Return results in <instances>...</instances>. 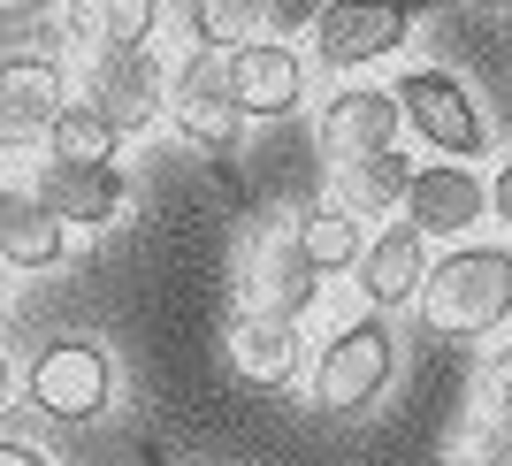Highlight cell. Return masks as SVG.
<instances>
[{
	"label": "cell",
	"mask_w": 512,
	"mask_h": 466,
	"mask_svg": "<svg viewBox=\"0 0 512 466\" xmlns=\"http://www.w3.org/2000/svg\"><path fill=\"white\" fill-rule=\"evenodd\" d=\"M69 100L77 85L62 54H0V153H39Z\"/></svg>",
	"instance_id": "obj_8"
},
{
	"label": "cell",
	"mask_w": 512,
	"mask_h": 466,
	"mask_svg": "<svg viewBox=\"0 0 512 466\" xmlns=\"http://www.w3.org/2000/svg\"><path fill=\"white\" fill-rule=\"evenodd\" d=\"M490 214H497V222L512 230V153H505V169L490 176Z\"/></svg>",
	"instance_id": "obj_26"
},
{
	"label": "cell",
	"mask_w": 512,
	"mask_h": 466,
	"mask_svg": "<svg viewBox=\"0 0 512 466\" xmlns=\"http://www.w3.org/2000/svg\"><path fill=\"white\" fill-rule=\"evenodd\" d=\"M268 39V8L260 0H192V46L237 54V46Z\"/></svg>",
	"instance_id": "obj_21"
},
{
	"label": "cell",
	"mask_w": 512,
	"mask_h": 466,
	"mask_svg": "<svg viewBox=\"0 0 512 466\" xmlns=\"http://www.w3.org/2000/svg\"><path fill=\"white\" fill-rule=\"evenodd\" d=\"M23 184L39 191L46 207L62 214L77 237H100V230H115L130 214V176H123V161H100V169H69V161H31V176Z\"/></svg>",
	"instance_id": "obj_12"
},
{
	"label": "cell",
	"mask_w": 512,
	"mask_h": 466,
	"mask_svg": "<svg viewBox=\"0 0 512 466\" xmlns=\"http://www.w3.org/2000/svg\"><path fill=\"white\" fill-rule=\"evenodd\" d=\"M69 237H77V230H69L31 184H0V260H8L16 276H46V268H62Z\"/></svg>",
	"instance_id": "obj_16"
},
{
	"label": "cell",
	"mask_w": 512,
	"mask_h": 466,
	"mask_svg": "<svg viewBox=\"0 0 512 466\" xmlns=\"http://www.w3.org/2000/svg\"><path fill=\"white\" fill-rule=\"evenodd\" d=\"M169 123H176V138H184L192 153H230L237 138H245V107H237V92H230L222 54L192 46V54L176 62V77H169Z\"/></svg>",
	"instance_id": "obj_7"
},
{
	"label": "cell",
	"mask_w": 512,
	"mask_h": 466,
	"mask_svg": "<svg viewBox=\"0 0 512 466\" xmlns=\"http://www.w3.org/2000/svg\"><path fill=\"white\" fill-rule=\"evenodd\" d=\"M398 115H406V130L421 138L436 161H482L490 153V123H482V107H474L467 77L444 62H421L398 77Z\"/></svg>",
	"instance_id": "obj_4"
},
{
	"label": "cell",
	"mask_w": 512,
	"mask_h": 466,
	"mask_svg": "<svg viewBox=\"0 0 512 466\" xmlns=\"http://www.w3.org/2000/svg\"><path fill=\"white\" fill-rule=\"evenodd\" d=\"M459 466H512V428L497 413H482L467 428V444H459Z\"/></svg>",
	"instance_id": "obj_22"
},
{
	"label": "cell",
	"mask_w": 512,
	"mask_h": 466,
	"mask_svg": "<svg viewBox=\"0 0 512 466\" xmlns=\"http://www.w3.org/2000/svg\"><path fill=\"white\" fill-rule=\"evenodd\" d=\"M8 283H16V268H8V260H0V306H8Z\"/></svg>",
	"instance_id": "obj_29"
},
{
	"label": "cell",
	"mask_w": 512,
	"mask_h": 466,
	"mask_svg": "<svg viewBox=\"0 0 512 466\" xmlns=\"http://www.w3.org/2000/svg\"><path fill=\"white\" fill-rule=\"evenodd\" d=\"M16 382H23V375H16V360H8V344H0V413L16 405Z\"/></svg>",
	"instance_id": "obj_27"
},
{
	"label": "cell",
	"mask_w": 512,
	"mask_h": 466,
	"mask_svg": "<svg viewBox=\"0 0 512 466\" xmlns=\"http://www.w3.org/2000/svg\"><path fill=\"white\" fill-rule=\"evenodd\" d=\"M299 245H306V260H314L321 276H352L360 268V253H367V222L352 207H337V199H321V207H306L299 222Z\"/></svg>",
	"instance_id": "obj_19"
},
{
	"label": "cell",
	"mask_w": 512,
	"mask_h": 466,
	"mask_svg": "<svg viewBox=\"0 0 512 466\" xmlns=\"http://www.w3.org/2000/svg\"><path fill=\"white\" fill-rule=\"evenodd\" d=\"M428 268H436V245L413 222H383V230L367 237L360 268H352V291H360L367 314H398V306H421Z\"/></svg>",
	"instance_id": "obj_13"
},
{
	"label": "cell",
	"mask_w": 512,
	"mask_h": 466,
	"mask_svg": "<svg viewBox=\"0 0 512 466\" xmlns=\"http://www.w3.org/2000/svg\"><path fill=\"white\" fill-rule=\"evenodd\" d=\"M268 8V31H314L329 0H260Z\"/></svg>",
	"instance_id": "obj_24"
},
{
	"label": "cell",
	"mask_w": 512,
	"mask_h": 466,
	"mask_svg": "<svg viewBox=\"0 0 512 466\" xmlns=\"http://www.w3.org/2000/svg\"><path fill=\"white\" fill-rule=\"evenodd\" d=\"M398 214H406L428 245H467V237L490 222V176L474 169V161H421Z\"/></svg>",
	"instance_id": "obj_9"
},
{
	"label": "cell",
	"mask_w": 512,
	"mask_h": 466,
	"mask_svg": "<svg viewBox=\"0 0 512 466\" xmlns=\"http://www.w3.org/2000/svg\"><path fill=\"white\" fill-rule=\"evenodd\" d=\"M413 191V161L398 146L390 153H367V161H352V169H329V199L337 207H352L367 222V214H398Z\"/></svg>",
	"instance_id": "obj_18"
},
{
	"label": "cell",
	"mask_w": 512,
	"mask_h": 466,
	"mask_svg": "<svg viewBox=\"0 0 512 466\" xmlns=\"http://www.w3.org/2000/svg\"><path fill=\"white\" fill-rule=\"evenodd\" d=\"M406 39H413V0H329L321 23L306 31V62L329 77H352V69L390 62Z\"/></svg>",
	"instance_id": "obj_6"
},
{
	"label": "cell",
	"mask_w": 512,
	"mask_h": 466,
	"mask_svg": "<svg viewBox=\"0 0 512 466\" xmlns=\"http://www.w3.org/2000/svg\"><path fill=\"white\" fill-rule=\"evenodd\" d=\"M474 8H490V16H512V0H474Z\"/></svg>",
	"instance_id": "obj_30"
},
{
	"label": "cell",
	"mask_w": 512,
	"mask_h": 466,
	"mask_svg": "<svg viewBox=\"0 0 512 466\" xmlns=\"http://www.w3.org/2000/svg\"><path fill=\"white\" fill-rule=\"evenodd\" d=\"M46 8H62V0H0V16H46Z\"/></svg>",
	"instance_id": "obj_28"
},
{
	"label": "cell",
	"mask_w": 512,
	"mask_h": 466,
	"mask_svg": "<svg viewBox=\"0 0 512 466\" xmlns=\"http://www.w3.org/2000/svg\"><path fill=\"white\" fill-rule=\"evenodd\" d=\"M406 138V115H398V92L390 85H344L321 100V130L314 146L329 169H352V161H367V153H390Z\"/></svg>",
	"instance_id": "obj_10"
},
{
	"label": "cell",
	"mask_w": 512,
	"mask_h": 466,
	"mask_svg": "<svg viewBox=\"0 0 512 466\" xmlns=\"http://www.w3.org/2000/svg\"><path fill=\"white\" fill-rule=\"evenodd\" d=\"M169 77L161 46H123V54H92L77 62V100H92L123 138H146L153 123H169Z\"/></svg>",
	"instance_id": "obj_5"
},
{
	"label": "cell",
	"mask_w": 512,
	"mask_h": 466,
	"mask_svg": "<svg viewBox=\"0 0 512 466\" xmlns=\"http://www.w3.org/2000/svg\"><path fill=\"white\" fill-rule=\"evenodd\" d=\"M321 268L306 260L299 230H268L245 253V306H260V314H283V321H306L321 306Z\"/></svg>",
	"instance_id": "obj_14"
},
{
	"label": "cell",
	"mask_w": 512,
	"mask_h": 466,
	"mask_svg": "<svg viewBox=\"0 0 512 466\" xmlns=\"http://www.w3.org/2000/svg\"><path fill=\"white\" fill-rule=\"evenodd\" d=\"M222 69H230V92H237V107H245V123L299 115L306 85H314V62H306L291 39H253V46H237V54H222Z\"/></svg>",
	"instance_id": "obj_11"
},
{
	"label": "cell",
	"mask_w": 512,
	"mask_h": 466,
	"mask_svg": "<svg viewBox=\"0 0 512 466\" xmlns=\"http://www.w3.org/2000/svg\"><path fill=\"white\" fill-rule=\"evenodd\" d=\"M123 153V130L107 123L92 100H69L62 115H54V130H46L39 161H69V169H100V161H115Z\"/></svg>",
	"instance_id": "obj_20"
},
{
	"label": "cell",
	"mask_w": 512,
	"mask_h": 466,
	"mask_svg": "<svg viewBox=\"0 0 512 466\" xmlns=\"http://www.w3.org/2000/svg\"><path fill=\"white\" fill-rule=\"evenodd\" d=\"M0 466H54L31 436H0Z\"/></svg>",
	"instance_id": "obj_25"
},
{
	"label": "cell",
	"mask_w": 512,
	"mask_h": 466,
	"mask_svg": "<svg viewBox=\"0 0 512 466\" xmlns=\"http://www.w3.org/2000/svg\"><path fill=\"white\" fill-rule=\"evenodd\" d=\"M390 382H398V329H390V314H360V321H344L337 337L321 344V360L306 367V405L344 421V413H367Z\"/></svg>",
	"instance_id": "obj_2"
},
{
	"label": "cell",
	"mask_w": 512,
	"mask_h": 466,
	"mask_svg": "<svg viewBox=\"0 0 512 466\" xmlns=\"http://www.w3.org/2000/svg\"><path fill=\"white\" fill-rule=\"evenodd\" d=\"M413 314L428 337H497L512 321V245H482V237L444 245Z\"/></svg>",
	"instance_id": "obj_1"
},
{
	"label": "cell",
	"mask_w": 512,
	"mask_h": 466,
	"mask_svg": "<svg viewBox=\"0 0 512 466\" xmlns=\"http://www.w3.org/2000/svg\"><path fill=\"white\" fill-rule=\"evenodd\" d=\"M222 352H230V367L245 382L283 390V382H299V367H306V329H299V321H283V314H260V306H237Z\"/></svg>",
	"instance_id": "obj_15"
},
{
	"label": "cell",
	"mask_w": 512,
	"mask_h": 466,
	"mask_svg": "<svg viewBox=\"0 0 512 466\" xmlns=\"http://www.w3.org/2000/svg\"><path fill=\"white\" fill-rule=\"evenodd\" d=\"M161 39V0H62V46L77 62Z\"/></svg>",
	"instance_id": "obj_17"
},
{
	"label": "cell",
	"mask_w": 512,
	"mask_h": 466,
	"mask_svg": "<svg viewBox=\"0 0 512 466\" xmlns=\"http://www.w3.org/2000/svg\"><path fill=\"white\" fill-rule=\"evenodd\" d=\"M23 405L54 428H92L115 405V360L100 337H46L23 367Z\"/></svg>",
	"instance_id": "obj_3"
},
{
	"label": "cell",
	"mask_w": 512,
	"mask_h": 466,
	"mask_svg": "<svg viewBox=\"0 0 512 466\" xmlns=\"http://www.w3.org/2000/svg\"><path fill=\"white\" fill-rule=\"evenodd\" d=\"M482 390H490V413L512 428V344H497V352H490V375H482Z\"/></svg>",
	"instance_id": "obj_23"
}]
</instances>
